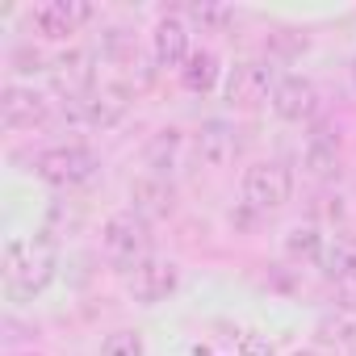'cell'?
Masks as SVG:
<instances>
[{
  "label": "cell",
  "instance_id": "obj_1",
  "mask_svg": "<svg viewBox=\"0 0 356 356\" xmlns=\"http://www.w3.org/2000/svg\"><path fill=\"white\" fill-rule=\"evenodd\" d=\"M59 252L51 235H34V239H9L5 248V289L17 302H30L34 293H42L55 277Z\"/></svg>",
  "mask_w": 356,
  "mask_h": 356
},
{
  "label": "cell",
  "instance_id": "obj_2",
  "mask_svg": "<svg viewBox=\"0 0 356 356\" xmlns=\"http://www.w3.org/2000/svg\"><path fill=\"white\" fill-rule=\"evenodd\" d=\"M101 243H105V256L118 264V268H138L143 260H151V222L134 210H122L105 222L101 231Z\"/></svg>",
  "mask_w": 356,
  "mask_h": 356
},
{
  "label": "cell",
  "instance_id": "obj_3",
  "mask_svg": "<svg viewBox=\"0 0 356 356\" xmlns=\"http://www.w3.org/2000/svg\"><path fill=\"white\" fill-rule=\"evenodd\" d=\"M289 193H293V176H289V168L277 163V159L252 163V168L243 172V202H248L256 214L281 210V206L289 202Z\"/></svg>",
  "mask_w": 356,
  "mask_h": 356
},
{
  "label": "cell",
  "instance_id": "obj_4",
  "mask_svg": "<svg viewBox=\"0 0 356 356\" xmlns=\"http://www.w3.org/2000/svg\"><path fill=\"white\" fill-rule=\"evenodd\" d=\"M34 172L42 176L47 185H59V189H72V185H84L88 176L97 172V155L80 143H67V147H47L38 159H34Z\"/></svg>",
  "mask_w": 356,
  "mask_h": 356
},
{
  "label": "cell",
  "instance_id": "obj_5",
  "mask_svg": "<svg viewBox=\"0 0 356 356\" xmlns=\"http://www.w3.org/2000/svg\"><path fill=\"white\" fill-rule=\"evenodd\" d=\"M273 92H277V76L268 63H256V59L239 63L227 80V101L235 109H256V105L273 101Z\"/></svg>",
  "mask_w": 356,
  "mask_h": 356
},
{
  "label": "cell",
  "instance_id": "obj_6",
  "mask_svg": "<svg viewBox=\"0 0 356 356\" xmlns=\"http://www.w3.org/2000/svg\"><path fill=\"white\" fill-rule=\"evenodd\" d=\"M51 118V101L26 84H9L5 92H0V122H5L9 130H34Z\"/></svg>",
  "mask_w": 356,
  "mask_h": 356
},
{
  "label": "cell",
  "instance_id": "obj_7",
  "mask_svg": "<svg viewBox=\"0 0 356 356\" xmlns=\"http://www.w3.org/2000/svg\"><path fill=\"white\" fill-rule=\"evenodd\" d=\"M92 17V5H80V0H42L30 13V26L42 34V38H67L76 34V26H84Z\"/></svg>",
  "mask_w": 356,
  "mask_h": 356
},
{
  "label": "cell",
  "instance_id": "obj_8",
  "mask_svg": "<svg viewBox=\"0 0 356 356\" xmlns=\"http://www.w3.org/2000/svg\"><path fill=\"white\" fill-rule=\"evenodd\" d=\"M176 264L172 260H143L138 268H130L126 273V289H130V298L134 302H143V306H155V302H163L172 289H176Z\"/></svg>",
  "mask_w": 356,
  "mask_h": 356
},
{
  "label": "cell",
  "instance_id": "obj_9",
  "mask_svg": "<svg viewBox=\"0 0 356 356\" xmlns=\"http://www.w3.org/2000/svg\"><path fill=\"white\" fill-rule=\"evenodd\" d=\"M47 72H51L55 92H63L67 101H84L92 92V80H97V67H92L88 51H63L59 59H51Z\"/></svg>",
  "mask_w": 356,
  "mask_h": 356
},
{
  "label": "cell",
  "instance_id": "obj_10",
  "mask_svg": "<svg viewBox=\"0 0 356 356\" xmlns=\"http://www.w3.org/2000/svg\"><path fill=\"white\" fill-rule=\"evenodd\" d=\"M273 109L285 122H306L318 109V88L306 76H281L277 80V92H273Z\"/></svg>",
  "mask_w": 356,
  "mask_h": 356
},
{
  "label": "cell",
  "instance_id": "obj_11",
  "mask_svg": "<svg viewBox=\"0 0 356 356\" xmlns=\"http://www.w3.org/2000/svg\"><path fill=\"white\" fill-rule=\"evenodd\" d=\"M130 202H134V214H143L147 222L151 218H168L176 210V189H172L168 176L147 172V176H138V181L130 185Z\"/></svg>",
  "mask_w": 356,
  "mask_h": 356
},
{
  "label": "cell",
  "instance_id": "obj_12",
  "mask_svg": "<svg viewBox=\"0 0 356 356\" xmlns=\"http://www.w3.org/2000/svg\"><path fill=\"white\" fill-rule=\"evenodd\" d=\"M197 159L206 163V168H227V163H235V155H239V130L231 126V122H206L202 130H197Z\"/></svg>",
  "mask_w": 356,
  "mask_h": 356
},
{
  "label": "cell",
  "instance_id": "obj_13",
  "mask_svg": "<svg viewBox=\"0 0 356 356\" xmlns=\"http://www.w3.org/2000/svg\"><path fill=\"white\" fill-rule=\"evenodd\" d=\"M151 47H155V63L159 67H185L189 63V26L181 17H159L155 34H151Z\"/></svg>",
  "mask_w": 356,
  "mask_h": 356
},
{
  "label": "cell",
  "instance_id": "obj_14",
  "mask_svg": "<svg viewBox=\"0 0 356 356\" xmlns=\"http://www.w3.org/2000/svg\"><path fill=\"white\" fill-rule=\"evenodd\" d=\"M122 118V101L118 97H84V101H72V122H84V126H113Z\"/></svg>",
  "mask_w": 356,
  "mask_h": 356
},
{
  "label": "cell",
  "instance_id": "obj_15",
  "mask_svg": "<svg viewBox=\"0 0 356 356\" xmlns=\"http://www.w3.org/2000/svg\"><path fill=\"white\" fill-rule=\"evenodd\" d=\"M181 80H185L189 92H210L218 84V59H214V51H193L189 63L181 67Z\"/></svg>",
  "mask_w": 356,
  "mask_h": 356
},
{
  "label": "cell",
  "instance_id": "obj_16",
  "mask_svg": "<svg viewBox=\"0 0 356 356\" xmlns=\"http://www.w3.org/2000/svg\"><path fill=\"white\" fill-rule=\"evenodd\" d=\"M323 273H327V281L352 277V273H356V243L343 239V235H335V243H331L327 256H323Z\"/></svg>",
  "mask_w": 356,
  "mask_h": 356
},
{
  "label": "cell",
  "instance_id": "obj_17",
  "mask_svg": "<svg viewBox=\"0 0 356 356\" xmlns=\"http://www.w3.org/2000/svg\"><path fill=\"white\" fill-rule=\"evenodd\" d=\"M176 151H181V130H159V134L151 138V147H147V168H151L155 176H168Z\"/></svg>",
  "mask_w": 356,
  "mask_h": 356
},
{
  "label": "cell",
  "instance_id": "obj_18",
  "mask_svg": "<svg viewBox=\"0 0 356 356\" xmlns=\"http://www.w3.org/2000/svg\"><path fill=\"white\" fill-rule=\"evenodd\" d=\"M318 248H323V235H318L314 222H302L285 235V256L289 260H310V256H318Z\"/></svg>",
  "mask_w": 356,
  "mask_h": 356
},
{
  "label": "cell",
  "instance_id": "obj_19",
  "mask_svg": "<svg viewBox=\"0 0 356 356\" xmlns=\"http://www.w3.org/2000/svg\"><path fill=\"white\" fill-rule=\"evenodd\" d=\"M306 168H310V176H335V172H339L335 143H327V138L310 143V151H306Z\"/></svg>",
  "mask_w": 356,
  "mask_h": 356
},
{
  "label": "cell",
  "instance_id": "obj_20",
  "mask_svg": "<svg viewBox=\"0 0 356 356\" xmlns=\"http://www.w3.org/2000/svg\"><path fill=\"white\" fill-rule=\"evenodd\" d=\"M318 339L323 343H339V348H348L352 352V343H356V327L339 314V318H323L318 323Z\"/></svg>",
  "mask_w": 356,
  "mask_h": 356
},
{
  "label": "cell",
  "instance_id": "obj_21",
  "mask_svg": "<svg viewBox=\"0 0 356 356\" xmlns=\"http://www.w3.org/2000/svg\"><path fill=\"white\" fill-rule=\"evenodd\" d=\"M101 356H143V335L138 331H113V335H105Z\"/></svg>",
  "mask_w": 356,
  "mask_h": 356
},
{
  "label": "cell",
  "instance_id": "obj_22",
  "mask_svg": "<svg viewBox=\"0 0 356 356\" xmlns=\"http://www.w3.org/2000/svg\"><path fill=\"white\" fill-rule=\"evenodd\" d=\"M239 356H273V343L264 335L248 331V335H239Z\"/></svg>",
  "mask_w": 356,
  "mask_h": 356
},
{
  "label": "cell",
  "instance_id": "obj_23",
  "mask_svg": "<svg viewBox=\"0 0 356 356\" xmlns=\"http://www.w3.org/2000/svg\"><path fill=\"white\" fill-rule=\"evenodd\" d=\"M331 285H335L339 306H348V310H352V306H356V273H352V277H343V281H331Z\"/></svg>",
  "mask_w": 356,
  "mask_h": 356
},
{
  "label": "cell",
  "instance_id": "obj_24",
  "mask_svg": "<svg viewBox=\"0 0 356 356\" xmlns=\"http://www.w3.org/2000/svg\"><path fill=\"white\" fill-rule=\"evenodd\" d=\"M193 17H197L202 26H222V22H227V9H210V5H197V9H193Z\"/></svg>",
  "mask_w": 356,
  "mask_h": 356
},
{
  "label": "cell",
  "instance_id": "obj_25",
  "mask_svg": "<svg viewBox=\"0 0 356 356\" xmlns=\"http://www.w3.org/2000/svg\"><path fill=\"white\" fill-rule=\"evenodd\" d=\"M352 80H356V63H352Z\"/></svg>",
  "mask_w": 356,
  "mask_h": 356
},
{
  "label": "cell",
  "instance_id": "obj_26",
  "mask_svg": "<svg viewBox=\"0 0 356 356\" xmlns=\"http://www.w3.org/2000/svg\"><path fill=\"white\" fill-rule=\"evenodd\" d=\"M298 356H310V352H298Z\"/></svg>",
  "mask_w": 356,
  "mask_h": 356
},
{
  "label": "cell",
  "instance_id": "obj_27",
  "mask_svg": "<svg viewBox=\"0 0 356 356\" xmlns=\"http://www.w3.org/2000/svg\"><path fill=\"white\" fill-rule=\"evenodd\" d=\"M30 356H34V352H30Z\"/></svg>",
  "mask_w": 356,
  "mask_h": 356
}]
</instances>
